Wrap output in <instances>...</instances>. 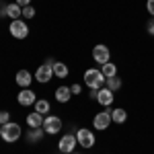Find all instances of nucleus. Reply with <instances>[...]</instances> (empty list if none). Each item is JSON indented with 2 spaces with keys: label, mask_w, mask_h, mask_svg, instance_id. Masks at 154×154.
I'll return each mask as SVG.
<instances>
[{
  "label": "nucleus",
  "mask_w": 154,
  "mask_h": 154,
  "mask_svg": "<svg viewBox=\"0 0 154 154\" xmlns=\"http://www.w3.org/2000/svg\"><path fill=\"white\" fill-rule=\"evenodd\" d=\"M121 78H119V76H111V78H107L105 80V86L107 88H109V91H113V93H117L119 88H121Z\"/></svg>",
  "instance_id": "nucleus-21"
},
{
  "label": "nucleus",
  "mask_w": 154,
  "mask_h": 154,
  "mask_svg": "<svg viewBox=\"0 0 154 154\" xmlns=\"http://www.w3.org/2000/svg\"><path fill=\"white\" fill-rule=\"evenodd\" d=\"M4 12H6V17H8V19H12V21H17V19H23V6H19L17 2H11V4H6Z\"/></svg>",
  "instance_id": "nucleus-13"
},
{
  "label": "nucleus",
  "mask_w": 154,
  "mask_h": 154,
  "mask_svg": "<svg viewBox=\"0 0 154 154\" xmlns=\"http://www.w3.org/2000/svg\"><path fill=\"white\" fill-rule=\"evenodd\" d=\"M14 2H17L19 6H29V4H31V0H14Z\"/></svg>",
  "instance_id": "nucleus-27"
},
{
  "label": "nucleus",
  "mask_w": 154,
  "mask_h": 154,
  "mask_svg": "<svg viewBox=\"0 0 154 154\" xmlns=\"http://www.w3.org/2000/svg\"><path fill=\"white\" fill-rule=\"evenodd\" d=\"M21 134H23L21 125H19V123H14V121H8V123H4V125L0 128V138H2L6 144L17 142V140L21 138Z\"/></svg>",
  "instance_id": "nucleus-2"
},
{
  "label": "nucleus",
  "mask_w": 154,
  "mask_h": 154,
  "mask_svg": "<svg viewBox=\"0 0 154 154\" xmlns=\"http://www.w3.org/2000/svg\"><path fill=\"white\" fill-rule=\"evenodd\" d=\"M8 31H11V35L14 39H25L29 35V25L25 23V19H17V21H11Z\"/></svg>",
  "instance_id": "nucleus-5"
},
{
  "label": "nucleus",
  "mask_w": 154,
  "mask_h": 154,
  "mask_svg": "<svg viewBox=\"0 0 154 154\" xmlns=\"http://www.w3.org/2000/svg\"><path fill=\"white\" fill-rule=\"evenodd\" d=\"M43 128H29V131H27V142L29 144H37L41 142V138H43Z\"/></svg>",
  "instance_id": "nucleus-17"
},
{
  "label": "nucleus",
  "mask_w": 154,
  "mask_h": 154,
  "mask_svg": "<svg viewBox=\"0 0 154 154\" xmlns=\"http://www.w3.org/2000/svg\"><path fill=\"white\" fill-rule=\"evenodd\" d=\"M8 121H11V113L8 111H0V125H4Z\"/></svg>",
  "instance_id": "nucleus-23"
},
{
  "label": "nucleus",
  "mask_w": 154,
  "mask_h": 154,
  "mask_svg": "<svg viewBox=\"0 0 154 154\" xmlns=\"http://www.w3.org/2000/svg\"><path fill=\"white\" fill-rule=\"evenodd\" d=\"M72 154H82V152H72Z\"/></svg>",
  "instance_id": "nucleus-28"
},
{
  "label": "nucleus",
  "mask_w": 154,
  "mask_h": 154,
  "mask_svg": "<svg viewBox=\"0 0 154 154\" xmlns=\"http://www.w3.org/2000/svg\"><path fill=\"white\" fill-rule=\"evenodd\" d=\"M111 123H113V121H111V113H109V111H99L95 117H93V128L99 130V131H105Z\"/></svg>",
  "instance_id": "nucleus-8"
},
{
  "label": "nucleus",
  "mask_w": 154,
  "mask_h": 154,
  "mask_svg": "<svg viewBox=\"0 0 154 154\" xmlns=\"http://www.w3.org/2000/svg\"><path fill=\"white\" fill-rule=\"evenodd\" d=\"M113 101H115V93L113 91H109L107 86H103V88H99L97 91V103L103 107H111L113 105Z\"/></svg>",
  "instance_id": "nucleus-10"
},
{
  "label": "nucleus",
  "mask_w": 154,
  "mask_h": 154,
  "mask_svg": "<svg viewBox=\"0 0 154 154\" xmlns=\"http://www.w3.org/2000/svg\"><path fill=\"white\" fill-rule=\"evenodd\" d=\"M43 119H45V115H41V113H37V111H31L25 121H27L29 128H43Z\"/></svg>",
  "instance_id": "nucleus-15"
},
{
  "label": "nucleus",
  "mask_w": 154,
  "mask_h": 154,
  "mask_svg": "<svg viewBox=\"0 0 154 154\" xmlns=\"http://www.w3.org/2000/svg\"><path fill=\"white\" fill-rule=\"evenodd\" d=\"M51 68H54V76L56 78H68V74H70V68L64 62H56Z\"/></svg>",
  "instance_id": "nucleus-18"
},
{
  "label": "nucleus",
  "mask_w": 154,
  "mask_h": 154,
  "mask_svg": "<svg viewBox=\"0 0 154 154\" xmlns=\"http://www.w3.org/2000/svg\"><path fill=\"white\" fill-rule=\"evenodd\" d=\"M0 128H2V125H0Z\"/></svg>",
  "instance_id": "nucleus-29"
},
{
  "label": "nucleus",
  "mask_w": 154,
  "mask_h": 154,
  "mask_svg": "<svg viewBox=\"0 0 154 154\" xmlns=\"http://www.w3.org/2000/svg\"><path fill=\"white\" fill-rule=\"evenodd\" d=\"M54 95H56V101L64 105V103H68V101L72 99V91H70V86H64V84H62V86L56 88V93H54Z\"/></svg>",
  "instance_id": "nucleus-14"
},
{
  "label": "nucleus",
  "mask_w": 154,
  "mask_h": 154,
  "mask_svg": "<svg viewBox=\"0 0 154 154\" xmlns=\"http://www.w3.org/2000/svg\"><path fill=\"white\" fill-rule=\"evenodd\" d=\"M93 60H95L99 66H103V64H107V62H111V51H109V48H107L105 43H99V45L93 48Z\"/></svg>",
  "instance_id": "nucleus-7"
},
{
  "label": "nucleus",
  "mask_w": 154,
  "mask_h": 154,
  "mask_svg": "<svg viewBox=\"0 0 154 154\" xmlns=\"http://www.w3.org/2000/svg\"><path fill=\"white\" fill-rule=\"evenodd\" d=\"M33 76H35L37 82L48 84L49 80L54 78V68H51V66H48V64H41V66H39V68L35 70V74H33Z\"/></svg>",
  "instance_id": "nucleus-9"
},
{
  "label": "nucleus",
  "mask_w": 154,
  "mask_h": 154,
  "mask_svg": "<svg viewBox=\"0 0 154 154\" xmlns=\"http://www.w3.org/2000/svg\"><path fill=\"white\" fill-rule=\"evenodd\" d=\"M78 146V140H76V134H64L58 142V150L64 154H72Z\"/></svg>",
  "instance_id": "nucleus-4"
},
{
  "label": "nucleus",
  "mask_w": 154,
  "mask_h": 154,
  "mask_svg": "<svg viewBox=\"0 0 154 154\" xmlns=\"http://www.w3.org/2000/svg\"><path fill=\"white\" fill-rule=\"evenodd\" d=\"M17 101H19V105H23V107H31V105H35L37 95L31 88H21V93L17 95Z\"/></svg>",
  "instance_id": "nucleus-11"
},
{
  "label": "nucleus",
  "mask_w": 154,
  "mask_h": 154,
  "mask_svg": "<svg viewBox=\"0 0 154 154\" xmlns=\"http://www.w3.org/2000/svg\"><path fill=\"white\" fill-rule=\"evenodd\" d=\"M105 76H103V72L101 68H88V70L84 72V84L91 88V91H99V88H103L105 86Z\"/></svg>",
  "instance_id": "nucleus-1"
},
{
  "label": "nucleus",
  "mask_w": 154,
  "mask_h": 154,
  "mask_svg": "<svg viewBox=\"0 0 154 154\" xmlns=\"http://www.w3.org/2000/svg\"><path fill=\"white\" fill-rule=\"evenodd\" d=\"M35 111L37 113H41V115H49V109H51V103H49L48 99H37L35 101Z\"/></svg>",
  "instance_id": "nucleus-19"
},
{
  "label": "nucleus",
  "mask_w": 154,
  "mask_h": 154,
  "mask_svg": "<svg viewBox=\"0 0 154 154\" xmlns=\"http://www.w3.org/2000/svg\"><path fill=\"white\" fill-rule=\"evenodd\" d=\"M76 140H78V146H82V148H93L97 144V138H95V131L88 130V128H80V130L76 131Z\"/></svg>",
  "instance_id": "nucleus-3"
},
{
  "label": "nucleus",
  "mask_w": 154,
  "mask_h": 154,
  "mask_svg": "<svg viewBox=\"0 0 154 154\" xmlns=\"http://www.w3.org/2000/svg\"><path fill=\"white\" fill-rule=\"evenodd\" d=\"M14 80H17V84L21 86V88H31V82L35 80V76L31 74L29 70H19L17 72V76H14Z\"/></svg>",
  "instance_id": "nucleus-12"
},
{
  "label": "nucleus",
  "mask_w": 154,
  "mask_h": 154,
  "mask_svg": "<svg viewBox=\"0 0 154 154\" xmlns=\"http://www.w3.org/2000/svg\"><path fill=\"white\" fill-rule=\"evenodd\" d=\"M35 17V8L29 4V6H23V19L25 21H29V19H33Z\"/></svg>",
  "instance_id": "nucleus-22"
},
{
  "label": "nucleus",
  "mask_w": 154,
  "mask_h": 154,
  "mask_svg": "<svg viewBox=\"0 0 154 154\" xmlns=\"http://www.w3.org/2000/svg\"><path fill=\"white\" fill-rule=\"evenodd\" d=\"M146 11L150 12V17H154V0H148L146 2Z\"/></svg>",
  "instance_id": "nucleus-25"
},
{
  "label": "nucleus",
  "mask_w": 154,
  "mask_h": 154,
  "mask_svg": "<svg viewBox=\"0 0 154 154\" xmlns=\"http://www.w3.org/2000/svg\"><path fill=\"white\" fill-rule=\"evenodd\" d=\"M109 113H111V121H113V123H119V125H121V123H125V121H128V111H125V109H121V107L111 109Z\"/></svg>",
  "instance_id": "nucleus-16"
},
{
  "label": "nucleus",
  "mask_w": 154,
  "mask_h": 154,
  "mask_svg": "<svg viewBox=\"0 0 154 154\" xmlns=\"http://www.w3.org/2000/svg\"><path fill=\"white\" fill-rule=\"evenodd\" d=\"M146 29H148V33H150V35H154V17L150 19V23L146 25Z\"/></svg>",
  "instance_id": "nucleus-26"
},
{
  "label": "nucleus",
  "mask_w": 154,
  "mask_h": 154,
  "mask_svg": "<svg viewBox=\"0 0 154 154\" xmlns=\"http://www.w3.org/2000/svg\"><path fill=\"white\" fill-rule=\"evenodd\" d=\"M101 72H103V76L105 78H111V76H117V66L113 64V62H107L101 66Z\"/></svg>",
  "instance_id": "nucleus-20"
},
{
  "label": "nucleus",
  "mask_w": 154,
  "mask_h": 154,
  "mask_svg": "<svg viewBox=\"0 0 154 154\" xmlns=\"http://www.w3.org/2000/svg\"><path fill=\"white\" fill-rule=\"evenodd\" d=\"M70 91H72V95H80L82 93V84H72Z\"/></svg>",
  "instance_id": "nucleus-24"
},
{
  "label": "nucleus",
  "mask_w": 154,
  "mask_h": 154,
  "mask_svg": "<svg viewBox=\"0 0 154 154\" xmlns=\"http://www.w3.org/2000/svg\"><path fill=\"white\" fill-rule=\"evenodd\" d=\"M43 131L48 134V136H56L62 131V119L58 115H45L43 119Z\"/></svg>",
  "instance_id": "nucleus-6"
}]
</instances>
